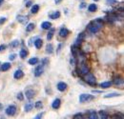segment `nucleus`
Instances as JSON below:
<instances>
[{"instance_id":"nucleus-28","label":"nucleus","mask_w":124,"mask_h":119,"mask_svg":"<svg viewBox=\"0 0 124 119\" xmlns=\"http://www.w3.org/2000/svg\"><path fill=\"white\" fill-rule=\"evenodd\" d=\"M116 96H120V94H117V93H112V94H106L104 97H105V98H111V97H116Z\"/></svg>"},{"instance_id":"nucleus-15","label":"nucleus","mask_w":124,"mask_h":119,"mask_svg":"<svg viewBox=\"0 0 124 119\" xmlns=\"http://www.w3.org/2000/svg\"><path fill=\"white\" fill-rule=\"evenodd\" d=\"M49 17L51 19H57V18H59L60 17V12H54L53 13H51L49 14Z\"/></svg>"},{"instance_id":"nucleus-34","label":"nucleus","mask_w":124,"mask_h":119,"mask_svg":"<svg viewBox=\"0 0 124 119\" xmlns=\"http://www.w3.org/2000/svg\"><path fill=\"white\" fill-rule=\"evenodd\" d=\"M114 118H120V119H123V115L121 114V113H117V114H115L114 116H113Z\"/></svg>"},{"instance_id":"nucleus-17","label":"nucleus","mask_w":124,"mask_h":119,"mask_svg":"<svg viewBox=\"0 0 124 119\" xmlns=\"http://www.w3.org/2000/svg\"><path fill=\"white\" fill-rule=\"evenodd\" d=\"M10 68H11V64H10L9 62H6V63H4V64L1 66V71H7L8 70H10Z\"/></svg>"},{"instance_id":"nucleus-5","label":"nucleus","mask_w":124,"mask_h":119,"mask_svg":"<svg viewBox=\"0 0 124 119\" xmlns=\"http://www.w3.org/2000/svg\"><path fill=\"white\" fill-rule=\"evenodd\" d=\"M6 114L7 115H9V116H13L14 114H15V113H16V107L14 106V105H11V106H9L7 109H6Z\"/></svg>"},{"instance_id":"nucleus-31","label":"nucleus","mask_w":124,"mask_h":119,"mask_svg":"<svg viewBox=\"0 0 124 119\" xmlns=\"http://www.w3.org/2000/svg\"><path fill=\"white\" fill-rule=\"evenodd\" d=\"M52 35H53V30H51V31L48 32V34H47V39L48 40H52Z\"/></svg>"},{"instance_id":"nucleus-7","label":"nucleus","mask_w":124,"mask_h":119,"mask_svg":"<svg viewBox=\"0 0 124 119\" xmlns=\"http://www.w3.org/2000/svg\"><path fill=\"white\" fill-rule=\"evenodd\" d=\"M25 95H26V97H27L28 99H32V98L35 95V93H34V91L32 90V89H26V91H25Z\"/></svg>"},{"instance_id":"nucleus-29","label":"nucleus","mask_w":124,"mask_h":119,"mask_svg":"<svg viewBox=\"0 0 124 119\" xmlns=\"http://www.w3.org/2000/svg\"><path fill=\"white\" fill-rule=\"evenodd\" d=\"M42 107H43V104H42V102H41V101H37V102H35V104H34V108H35V109L39 110V109H41Z\"/></svg>"},{"instance_id":"nucleus-25","label":"nucleus","mask_w":124,"mask_h":119,"mask_svg":"<svg viewBox=\"0 0 124 119\" xmlns=\"http://www.w3.org/2000/svg\"><path fill=\"white\" fill-rule=\"evenodd\" d=\"M39 11V5H33L31 9V13H37Z\"/></svg>"},{"instance_id":"nucleus-35","label":"nucleus","mask_w":124,"mask_h":119,"mask_svg":"<svg viewBox=\"0 0 124 119\" xmlns=\"http://www.w3.org/2000/svg\"><path fill=\"white\" fill-rule=\"evenodd\" d=\"M15 57H16V54H15V53H13V54H10L9 59L13 61V60H14V59H15Z\"/></svg>"},{"instance_id":"nucleus-30","label":"nucleus","mask_w":124,"mask_h":119,"mask_svg":"<svg viewBox=\"0 0 124 119\" xmlns=\"http://www.w3.org/2000/svg\"><path fill=\"white\" fill-rule=\"evenodd\" d=\"M19 45V41L18 40H13L11 44H10V47L11 48H16Z\"/></svg>"},{"instance_id":"nucleus-23","label":"nucleus","mask_w":124,"mask_h":119,"mask_svg":"<svg viewBox=\"0 0 124 119\" xmlns=\"http://www.w3.org/2000/svg\"><path fill=\"white\" fill-rule=\"evenodd\" d=\"M88 116H89V118L91 119H98V114H97V113L95 111H90Z\"/></svg>"},{"instance_id":"nucleus-14","label":"nucleus","mask_w":124,"mask_h":119,"mask_svg":"<svg viewBox=\"0 0 124 119\" xmlns=\"http://www.w3.org/2000/svg\"><path fill=\"white\" fill-rule=\"evenodd\" d=\"M42 45H43V41H42V39H40V38H37V39H35L34 40V47L36 48V49H41L42 47Z\"/></svg>"},{"instance_id":"nucleus-36","label":"nucleus","mask_w":124,"mask_h":119,"mask_svg":"<svg viewBox=\"0 0 124 119\" xmlns=\"http://www.w3.org/2000/svg\"><path fill=\"white\" fill-rule=\"evenodd\" d=\"M82 117H83V115H82L81 113H76V114H74V119L82 118Z\"/></svg>"},{"instance_id":"nucleus-2","label":"nucleus","mask_w":124,"mask_h":119,"mask_svg":"<svg viewBox=\"0 0 124 119\" xmlns=\"http://www.w3.org/2000/svg\"><path fill=\"white\" fill-rule=\"evenodd\" d=\"M82 77H83V80H84L87 84H89V85H91V86L97 85V80H96V77H95V75H94L93 73L88 72V73L84 74Z\"/></svg>"},{"instance_id":"nucleus-21","label":"nucleus","mask_w":124,"mask_h":119,"mask_svg":"<svg viewBox=\"0 0 124 119\" xmlns=\"http://www.w3.org/2000/svg\"><path fill=\"white\" fill-rule=\"evenodd\" d=\"M97 10H98V6H97L96 4H91V5H89V7H88V11L91 12V13H94V12H96Z\"/></svg>"},{"instance_id":"nucleus-39","label":"nucleus","mask_w":124,"mask_h":119,"mask_svg":"<svg viewBox=\"0 0 124 119\" xmlns=\"http://www.w3.org/2000/svg\"><path fill=\"white\" fill-rule=\"evenodd\" d=\"M47 63H48V59H46V58H45V59L42 61V65H43V66H45Z\"/></svg>"},{"instance_id":"nucleus-33","label":"nucleus","mask_w":124,"mask_h":119,"mask_svg":"<svg viewBox=\"0 0 124 119\" xmlns=\"http://www.w3.org/2000/svg\"><path fill=\"white\" fill-rule=\"evenodd\" d=\"M17 99L20 100V101H22V100L24 99V96H23V94H22V93H19V94H17Z\"/></svg>"},{"instance_id":"nucleus-37","label":"nucleus","mask_w":124,"mask_h":119,"mask_svg":"<svg viewBox=\"0 0 124 119\" xmlns=\"http://www.w3.org/2000/svg\"><path fill=\"white\" fill-rule=\"evenodd\" d=\"M32 4H33V2H32V1H28V2L26 3V5H25V6H26L27 8H29V7H31V6H32Z\"/></svg>"},{"instance_id":"nucleus-32","label":"nucleus","mask_w":124,"mask_h":119,"mask_svg":"<svg viewBox=\"0 0 124 119\" xmlns=\"http://www.w3.org/2000/svg\"><path fill=\"white\" fill-rule=\"evenodd\" d=\"M117 1V0H106V3H107L108 5H114Z\"/></svg>"},{"instance_id":"nucleus-24","label":"nucleus","mask_w":124,"mask_h":119,"mask_svg":"<svg viewBox=\"0 0 124 119\" xmlns=\"http://www.w3.org/2000/svg\"><path fill=\"white\" fill-rule=\"evenodd\" d=\"M34 27H35V25L33 23H30L27 25V28H26V31L27 32H30V31H33V29H34Z\"/></svg>"},{"instance_id":"nucleus-1","label":"nucleus","mask_w":124,"mask_h":119,"mask_svg":"<svg viewBox=\"0 0 124 119\" xmlns=\"http://www.w3.org/2000/svg\"><path fill=\"white\" fill-rule=\"evenodd\" d=\"M102 27H103V20L100 19V18H98V19H95V20L91 21L87 28L92 33H97L100 31V29Z\"/></svg>"},{"instance_id":"nucleus-27","label":"nucleus","mask_w":124,"mask_h":119,"mask_svg":"<svg viewBox=\"0 0 124 119\" xmlns=\"http://www.w3.org/2000/svg\"><path fill=\"white\" fill-rule=\"evenodd\" d=\"M52 50H53V47H52V44H48L47 45V47H46V52L47 53H52Z\"/></svg>"},{"instance_id":"nucleus-3","label":"nucleus","mask_w":124,"mask_h":119,"mask_svg":"<svg viewBox=\"0 0 124 119\" xmlns=\"http://www.w3.org/2000/svg\"><path fill=\"white\" fill-rule=\"evenodd\" d=\"M77 72H78L79 75H81V76H83L84 74H86V73L89 72V67L85 64V62L79 63L78 68H77Z\"/></svg>"},{"instance_id":"nucleus-19","label":"nucleus","mask_w":124,"mask_h":119,"mask_svg":"<svg viewBox=\"0 0 124 119\" xmlns=\"http://www.w3.org/2000/svg\"><path fill=\"white\" fill-rule=\"evenodd\" d=\"M111 85H112V82L111 81H105V82H103V83L100 84V87L102 89H107V88L111 87Z\"/></svg>"},{"instance_id":"nucleus-20","label":"nucleus","mask_w":124,"mask_h":119,"mask_svg":"<svg viewBox=\"0 0 124 119\" xmlns=\"http://www.w3.org/2000/svg\"><path fill=\"white\" fill-rule=\"evenodd\" d=\"M38 58L37 57H33V58H31V59H29V64L30 65H33V66H34V65H36L37 63H38Z\"/></svg>"},{"instance_id":"nucleus-42","label":"nucleus","mask_w":124,"mask_h":119,"mask_svg":"<svg viewBox=\"0 0 124 119\" xmlns=\"http://www.w3.org/2000/svg\"><path fill=\"white\" fill-rule=\"evenodd\" d=\"M85 5H86L85 3H81V4H80V8H81V9H83V8L85 7Z\"/></svg>"},{"instance_id":"nucleus-18","label":"nucleus","mask_w":124,"mask_h":119,"mask_svg":"<svg viewBox=\"0 0 124 119\" xmlns=\"http://www.w3.org/2000/svg\"><path fill=\"white\" fill-rule=\"evenodd\" d=\"M98 114H99V117H100V118H102V119L109 118V115H108V113H107L105 111H99Z\"/></svg>"},{"instance_id":"nucleus-10","label":"nucleus","mask_w":124,"mask_h":119,"mask_svg":"<svg viewBox=\"0 0 124 119\" xmlns=\"http://www.w3.org/2000/svg\"><path fill=\"white\" fill-rule=\"evenodd\" d=\"M23 76H24V72L21 70H16L14 71V73H13V77L15 79H21Z\"/></svg>"},{"instance_id":"nucleus-26","label":"nucleus","mask_w":124,"mask_h":119,"mask_svg":"<svg viewBox=\"0 0 124 119\" xmlns=\"http://www.w3.org/2000/svg\"><path fill=\"white\" fill-rule=\"evenodd\" d=\"M28 50H26L24 49H22L21 50H20V52H19V55H20V57L21 58H26L27 57V55H28Z\"/></svg>"},{"instance_id":"nucleus-6","label":"nucleus","mask_w":124,"mask_h":119,"mask_svg":"<svg viewBox=\"0 0 124 119\" xmlns=\"http://www.w3.org/2000/svg\"><path fill=\"white\" fill-rule=\"evenodd\" d=\"M44 72V66L41 64L39 66H37L35 69H34V76L35 77H39L42 75V73Z\"/></svg>"},{"instance_id":"nucleus-12","label":"nucleus","mask_w":124,"mask_h":119,"mask_svg":"<svg viewBox=\"0 0 124 119\" xmlns=\"http://www.w3.org/2000/svg\"><path fill=\"white\" fill-rule=\"evenodd\" d=\"M113 84L117 85V86H121L123 84V79L121 77H115L114 80H113Z\"/></svg>"},{"instance_id":"nucleus-8","label":"nucleus","mask_w":124,"mask_h":119,"mask_svg":"<svg viewBox=\"0 0 124 119\" xmlns=\"http://www.w3.org/2000/svg\"><path fill=\"white\" fill-rule=\"evenodd\" d=\"M16 19H17V21H18L19 23L24 24V25L28 23V21H29L28 16H25V15H17Z\"/></svg>"},{"instance_id":"nucleus-22","label":"nucleus","mask_w":124,"mask_h":119,"mask_svg":"<svg viewBox=\"0 0 124 119\" xmlns=\"http://www.w3.org/2000/svg\"><path fill=\"white\" fill-rule=\"evenodd\" d=\"M33 103H28V104H26L25 105V112H31L32 110H33Z\"/></svg>"},{"instance_id":"nucleus-46","label":"nucleus","mask_w":124,"mask_h":119,"mask_svg":"<svg viewBox=\"0 0 124 119\" xmlns=\"http://www.w3.org/2000/svg\"><path fill=\"white\" fill-rule=\"evenodd\" d=\"M1 107H2V105H1V104H0V109H1Z\"/></svg>"},{"instance_id":"nucleus-9","label":"nucleus","mask_w":124,"mask_h":119,"mask_svg":"<svg viewBox=\"0 0 124 119\" xmlns=\"http://www.w3.org/2000/svg\"><path fill=\"white\" fill-rule=\"evenodd\" d=\"M60 105H61V100H60L59 98L54 99V100H53V102L52 103V109H54V110L59 109Z\"/></svg>"},{"instance_id":"nucleus-38","label":"nucleus","mask_w":124,"mask_h":119,"mask_svg":"<svg viewBox=\"0 0 124 119\" xmlns=\"http://www.w3.org/2000/svg\"><path fill=\"white\" fill-rule=\"evenodd\" d=\"M6 21V17H1L0 18V24H3Z\"/></svg>"},{"instance_id":"nucleus-11","label":"nucleus","mask_w":124,"mask_h":119,"mask_svg":"<svg viewBox=\"0 0 124 119\" xmlns=\"http://www.w3.org/2000/svg\"><path fill=\"white\" fill-rule=\"evenodd\" d=\"M66 89H67V84H66V83H64V82H59V83L57 84V90H58L59 92H65Z\"/></svg>"},{"instance_id":"nucleus-40","label":"nucleus","mask_w":124,"mask_h":119,"mask_svg":"<svg viewBox=\"0 0 124 119\" xmlns=\"http://www.w3.org/2000/svg\"><path fill=\"white\" fill-rule=\"evenodd\" d=\"M5 49H6V46H5V45H1V46H0V51L4 50Z\"/></svg>"},{"instance_id":"nucleus-16","label":"nucleus","mask_w":124,"mask_h":119,"mask_svg":"<svg viewBox=\"0 0 124 119\" xmlns=\"http://www.w3.org/2000/svg\"><path fill=\"white\" fill-rule=\"evenodd\" d=\"M51 27H52V24H51V22H48V21H45V22L41 24V28L43 30H50Z\"/></svg>"},{"instance_id":"nucleus-43","label":"nucleus","mask_w":124,"mask_h":119,"mask_svg":"<svg viewBox=\"0 0 124 119\" xmlns=\"http://www.w3.org/2000/svg\"><path fill=\"white\" fill-rule=\"evenodd\" d=\"M62 47V44H59V46H58V49H57V52H59V50H60V48Z\"/></svg>"},{"instance_id":"nucleus-45","label":"nucleus","mask_w":124,"mask_h":119,"mask_svg":"<svg viewBox=\"0 0 124 119\" xmlns=\"http://www.w3.org/2000/svg\"><path fill=\"white\" fill-rule=\"evenodd\" d=\"M3 2H4V0H0V6L3 4Z\"/></svg>"},{"instance_id":"nucleus-4","label":"nucleus","mask_w":124,"mask_h":119,"mask_svg":"<svg viewBox=\"0 0 124 119\" xmlns=\"http://www.w3.org/2000/svg\"><path fill=\"white\" fill-rule=\"evenodd\" d=\"M93 99H94V96L91 94H82L79 96V102L80 103H86V102H89Z\"/></svg>"},{"instance_id":"nucleus-47","label":"nucleus","mask_w":124,"mask_h":119,"mask_svg":"<svg viewBox=\"0 0 124 119\" xmlns=\"http://www.w3.org/2000/svg\"><path fill=\"white\" fill-rule=\"evenodd\" d=\"M94 1H98V0H94Z\"/></svg>"},{"instance_id":"nucleus-13","label":"nucleus","mask_w":124,"mask_h":119,"mask_svg":"<svg viewBox=\"0 0 124 119\" xmlns=\"http://www.w3.org/2000/svg\"><path fill=\"white\" fill-rule=\"evenodd\" d=\"M68 34H69L68 29H66V28H64V27L60 29V31H59V35H60L61 37H66Z\"/></svg>"},{"instance_id":"nucleus-44","label":"nucleus","mask_w":124,"mask_h":119,"mask_svg":"<svg viewBox=\"0 0 124 119\" xmlns=\"http://www.w3.org/2000/svg\"><path fill=\"white\" fill-rule=\"evenodd\" d=\"M61 1H62V0H54V2H55L56 4H58V3H60Z\"/></svg>"},{"instance_id":"nucleus-41","label":"nucleus","mask_w":124,"mask_h":119,"mask_svg":"<svg viewBox=\"0 0 124 119\" xmlns=\"http://www.w3.org/2000/svg\"><path fill=\"white\" fill-rule=\"evenodd\" d=\"M43 114H44V113H40V114H38L37 116H35V119H39V118H41V117L43 116Z\"/></svg>"}]
</instances>
